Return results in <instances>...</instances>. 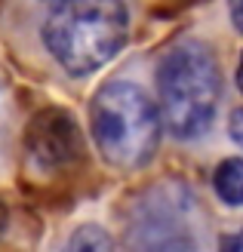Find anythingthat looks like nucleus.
Segmentation results:
<instances>
[{
  "label": "nucleus",
  "mask_w": 243,
  "mask_h": 252,
  "mask_svg": "<svg viewBox=\"0 0 243 252\" xmlns=\"http://www.w3.org/2000/svg\"><path fill=\"white\" fill-rule=\"evenodd\" d=\"M40 28L46 53L71 77H89L130 40V9L123 0H53Z\"/></svg>",
  "instance_id": "f03ea898"
},
{
  "label": "nucleus",
  "mask_w": 243,
  "mask_h": 252,
  "mask_svg": "<svg viewBox=\"0 0 243 252\" xmlns=\"http://www.w3.org/2000/svg\"><path fill=\"white\" fill-rule=\"evenodd\" d=\"M225 80L215 53L200 40H182L157 68L160 123L178 142L203 138L222 108Z\"/></svg>",
  "instance_id": "f257e3e1"
},
{
  "label": "nucleus",
  "mask_w": 243,
  "mask_h": 252,
  "mask_svg": "<svg viewBox=\"0 0 243 252\" xmlns=\"http://www.w3.org/2000/svg\"><path fill=\"white\" fill-rule=\"evenodd\" d=\"M197 197L182 182L142 191L126 212V240L139 249H194L200 237Z\"/></svg>",
  "instance_id": "20e7f679"
},
{
  "label": "nucleus",
  "mask_w": 243,
  "mask_h": 252,
  "mask_svg": "<svg viewBox=\"0 0 243 252\" xmlns=\"http://www.w3.org/2000/svg\"><path fill=\"white\" fill-rule=\"evenodd\" d=\"M68 249H111V234L99 224H83V228L71 231L68 237Z\"/></svg>",
  "instance_id": "0eeeda50"
},
{
  "label": "nucleus",
  "mask_w": 243,
  "mask_h": 252,
  "mask_svg": "<svg viewBox=\"0 0 243 252\" xmlns=\"http://www.w3.org/2000/svg\"><path fill=\"white\" fill-rule=\"evenodd\" d=\"M212 188H215V194H219L222 203L237 209L243 203V163L237 157L222 160V166L212 175Z\"/></svg>",
  "instance_id": "423d86ee"
},
{
  "label": "nucleus",
  "mask_w": 243,
  "mask_h": 252,
  "mask_svg": "<svg viewBox=\"0 0 243 252\" xmlns=\"http://www.w3.org/2000/svg\"><path fill=\"white\" fill-rule=\"evenodd\" d=\"M89 126L108 166L133 172L154 160L163 135L157 102L133 80H108L89 105Z\"/></svg>",
  "instance_id": "7ed1b4c3"
},
{
  "label": "nucleus",
  "mask_w": 243,
  "mask_h": 252,
  "mask_svg": "<svg viewBox=\"0 0 243 252\" xmlns=\"http://www.w3.org/2000/svg\"><path fill=\"white\" fill-rule=\"evenodd\" d=\"M25 154L34 172L40 175H59L74 169L83 160V138L71 114L59 108L40 111L25 135Z\"/></svg>",
  "instance_id": "39448f33"
},
{
  "label": "nucleus",
  "mask_w": 243,
  "mask_h": 252,
  "mask_svg": "<svg viewBox=\"0 0 243 252\" xmlns=\"http://www.w3.org/2000/svg\"><path fill=\"white\" fill-rule=\"evenodd\" d=\"M228 9H231V25L240 28V0H228Z\"/></svg>",
  "instance_id": "1a4fd4ad"
},
{
  "label": "nucleus",
  "mask_w": 243,
  "mask_h": 252,
  "mask_svg": "<svg viewBox=\"0 0 243 252\" xmlns=\"http://www.w3.org/2000/svg\"><path fill=\"white\" fill-rule=\"evenodd\" d=\"M43 3H53V0H43Z\"/></svg>",
  "instance_id": "9d476101"
},
{
  "label": "nucleus",
  "mask_w": 243,
  "mask_h": 252,
  "mask_svg": "<svg viewBox=\"0 0 243 252\" xmlns=\"http://www.w3.org/2000/svg\"><path fill=\"white\" fill-rule=\"evenodd\" d=\"M240 120H243V114H240V111H234V114H231V142H234V145L243 142V135H240Z\"/></svg>",
  "instance_id": "6e6552de"
}]
</instances>
